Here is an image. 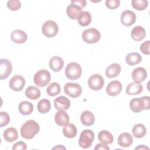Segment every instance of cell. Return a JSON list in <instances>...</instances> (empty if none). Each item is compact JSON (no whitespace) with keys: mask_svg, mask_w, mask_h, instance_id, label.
<instances>
[{"mask_svg":"<svg viewBox=\"0 0 150 150\" xmlns=\"http://www.w3.org/2000/svg\"><path fill=\"white\" fill-rule=\"evenodd\" d=\"M98 138L100 142L104 145L111 144L114 141V137L107 130L101 131L98 133Z\"/></svg>","mask_w":150,"mask_h":150,"instance_id":"484cf974","label":"cell"},{"mask_svg":"<svg viewBox=\"0 0 150 150\" xmlns=\"http://www.w3.org/2000/svg\"><path fill=\"white\" fill-rule=\"evenodd\" d=\"M77 21L81 26H87L91 22V15L87 11L81 12L77 17Z\"/></svg>","mask_w":150,"mask_h":150,"instance_id":"83f0119b","label":"cell"},{"mask_svg":"<svg viewBox=\"0 0 150 150\" xmlns=\"http://www.w3.org/2000/svg\"><path fill=\"white\" fill-rule=\"evenodd\" d=\"M77 130L76 127L72 123L68 124L63 128V133L64 135L69 138H73L77 135Z\"/></svg>","mask_w":150,"mask_h":150,"instance_id":"1f68e13d","label":"cell"},{"mask_svg":"<svg viewBox=\"0 0 150 150\" xmlns=\"http://www.w3.org/2000/svg\"><path fill=\"white\" fill-rule=\"evenodd\" d=\"M25 96L30 100H36L40 97V91L38 87L29 86L26 89Z\"/></svg>","mask_w":150,"mask_h":150,"instance_id":"4dcf8cb0","label":"cell"},{"mask_svg":"<svg viewBox=\"0 0 150 150\" xmlns=\"http://www.w3.org/2000/svg\"><path fill=\"white\" fill-rule=\"evenodd\" d=\"M10 121L9 114L6 112L1 111L0 112V127L6 125Z\"/></svg>","mask_w":150,"mask_h":150,"instance_id":"8d00e7d4","label":"cell"},{"mask_svg":"<svg viewBox=\"0 0 150 150\" xmlns=\"http://www.w3.org/2000/svg\"><path fill=\"white\" fill-rule=\"evenodd\" d=\"M38 111L41 114L48 112L51 108L50 101L47 99H42L40 100L37 105Z\"/></svg>","mask_w":150,"mask_h":150,"instance_id":"d6a6232c","label":"cell"},{"mask_svg":"<svg viewBox=\"0 0 150 150\" xmlns=\"http://www.w3.org/2000/svg\"><path fill=\"white\" fill-rule=\"evenodd\" d=\"M94 149H103V150H109L110 148L107 146L106 145L103 144H98L96 145V147L94 148Z\"/></svg>","mask_w":150,"mask_h":150,"instance_id":"b9f144b4","label":"cell"},{"mask_svg":"<svg viewBox=\"0 0 150 150\" xmlns=\"http://www.w3.org/2000/svg\"><path fill=\"white\" fill-rule=\"evenodd\" d=\"M120 19L123 25L125 26H129L135 22L137 17L135 13L133 11L125 10L121 13Z\"/></svg>","mask_w":150,"mask_h":150,"instance_id":"7c38bea8","label":"cell"},{"mask_svg":"<svg viewBox=\"0 0 150 150\" xmlns=\"http://www.w3.org/2000/svg\"><path fill=\"white\" fill-rule=\"evenodd\" d=\"M28 39L27 34L22 30L16 29L11 32V39L15 43L22 44L25 43Z\"/></svg>","mask_w":150,"mask_h":150,"instance_id":"5bb4252c","label":"cell"},{"mask_svg":"<svg viewBox=\"0 0 150 150\" xmlns=\"http://www.w3.org/2000/svg\"><path fill=\"white\" fill-rule=\"evenodd\" d=\"M80 121L84 125L91 126L94 123L95 117L92 112L86 110L81 114Z\"/></svg>","mask_w":150,"mask_h":150,"instance_id":"7402d4cb","label":"cell"},{"mask_svg":"<svg viewBox=\"0 0 150 150\" xmlns=\"http://www.w3.org/2000/svg\"><path fill=\"white\" fill-rule=\"evenodd\" d=\"M40 130L39 125L34 120H29L24 123L21 128V135L27 139L33 138Z\"/></svg>","mask_w":150,"mask_h":150,"instance_id":"6da1fadb","label":"cell"},{"mask_svg":"<svg viewBox=\"0 0 150 150\" xmlns=\"http://www.w3.org/2000/svg\"><path fill=\"white\" fill-rule=\"evenodd\" d=\"M71 4H74L80 6L81 8H84L86 5V1L84 0H73L71 1Z\"/></svg>","mask_w":150,"mask_h":150,"instance_id":"60d3db41","label":"cell"},{"mask_svg":"<svg viewBox=\"0 0 150 150\" xmlns=\"http://www.w3.org/2000/svg\"><path fill=\"white\" fill-rule=\"evenodd\" d=\"M131 35L134 40L139 42L145 38L146 31L142 26H137L132 29Z\"/></svg>","mask_w":150,"mask_h":150,"instance_id":"44dd1931","label":"cell"},{"mask_svg":"<svg viewBox=\"0 0 150 150\" xmlns=\"http://www.w3.org/2000/svg\"><path fill=\"white\" fill-rule=\"evenodd\" d=\"M101 38L100 32L94 28L87 29L83 31L82 33V39L87 43L93 44L99 41Z\"/></svg>","mask_w":150,"mask_h":150,"instance_id":"8992f818","label":"cell"},{"mask_svg":"<svg viewBox=\"0 0 150 150\" xmlns=\"http://www.w3.org/2000/svg\"><path fill=\"white\" fill-rule=\"evenodd\" d=\"M64 91L71 98L79 97L82 93V88L78 83H67L64 86Z\"/></svg>","mask_w":150,"mask_h":150,"instance_id":"ba28073f","label":"cell"},{"mask_svg":"<svg viewBox=\"0 0 150 150\" xmlns=\"http://www.w3.org/2000/svg\"><path fill=\"white\" fill-rule=\"evenodd\" d=\"M27 148V145L25 142L22 141H19L16 142L12 146V149H21L26 150Z\"/></svg>","mask_w":150,"mask_h":150,"instance_id":"ab89813d","label":"cell"},{"mask_svg":"<svg viewBox=\"0 0 150 150\" xmlns=\"http://www.w3.org/2000/svg\"><path fill=\"white\" fill-rule=\"evenodd\" d=\"M54 105L57 110H67L70 107V101L64 96H60L54 99Z\"/></svg>","mask_w":150,"mask_h":150,"instance_id":"2e32d148","label":"cell"},{"mask_svg":"<svg viewBox=\"0 0 150 150\" xmlns=\"http://www.w3.org/2000/svg\"><path fill=\"white\" fill-rule=\"evenodd\" d=\"M142 60L141 56L136 52L128 54L125 57V62L129 66H134L139 63Z\"/></svg>","mask_w":150,"mask_h":150,"instance_id":"f1b7e54d","label":"cell"},{"mask_svg":"<svg viewBox=\"0 0 150 150\" xmlns=\"http://www.w3.org/2000/svg\"><path fill=\"white\" fill-rule=\"evenodd\" d=\"M149 149V148L147 147V146H145V145H139L138 146H137V148H135V150L136 149Z\"/></svg>","mask_w":150,"mask_h":150,"instance_id":"7bdbcfd3","label":"cell"},{"mask_svg":"<svg viewBox=\"0 0 150 150\" xmlns=\"http://www.w3.org/2000/svg\"><path fill=\"white\" fill-rule=\"evenodd\" d=\"M47 94L52 97L59 94L60 92V84L56 82L52 83L46 88Z\"/></svg>","mask_w":150,"mask_h":150,"instance_id":"836d02e7","label":"cell"},{"mask_svg":"<svg viewBox=\"0 0 150 150\" xmlns=\"http://www.w3.org/2000/svg\"><path fill=\"white\" fill-rule=\"evenodd\" d=\"M120 5V0H107L105 1V6L110 9H115Z\"/></svg>","mask_w":150,"mask_h":150,"instance_id":"74e56055","label":"cell"},{"mask_svg":"<svg viewBox=\"0 0 150 150\" xmlns=\"http://www.w3.org/2000/svg\"><path fill=\"white\" fill-rule=\"evenodd\" d=\"M54 121L58 125L64 127L69 122V116L66 111L58 110L54 115Z\"/></svg>","mask_w":150,"mask_h":150,"instance_id":"e0dca14e","label":"cell"},{"mask_svg":"<svg viewBox=\"0 0 150 150\" xmlns=\"http://www.w3.org/2000/svg\"><path fill=\"white\" fill-rule=\"evenodd\" d=\"M62 148H63V149H66V148L64 147V146H61V147H60V145H59L57 146H55V147L53 148V149H62Z\"/></svg>","mask_w":150,"mask_h":150,"instance_id":"ee69618b","label":"cell"},{"mask_svg":"<svg viewBox=\"0 0 150 150\" xmlns=\"http://www.w3.org/2000/svg\"><path fill=\"white\" fill-rule=\"evenodd\" d=\"M149 45H150V41L147 40L145 42L142 43L140 46V50L142 53L145 54L149 55L150 54L149 52Z\"/></svg>","mask_w":150,"mask_h":150,"instance_id":"f35d334b","label":"cell"},{"mask_svg":"<svg viewBox=\"0 0 150 150\" xmlns=\"http://www.w3.org/2000/svg\"><path fill=\"white\" fill-rule=\"evenodd\" d=\"M65 75L67 79L75 80L79 79L82 73L81 66L76 62L69 63L65 69Z\"/></svg>","mask_w":150,"mask_h":150,"instance_id":"3957f363","label":"cell"},{"mask_svg":"<svg viewBox=\"0 0 150 150\" xmlns=\"http://www.w3.org/2000/svg\"><path fill=\"white\" fill-rule=\"evenodd\" d=\"M3 136L6 141L8 142H12L16 141L18 138V131L15 128L9 127L4 131Z\"/></svg>","mask_w":150,"mask_h":150,"instance_id":"cb8c5ba5","label":"cell"},{"mask_svg":"<svg viewBox=\"0 0 150 150\" xmlns=\"http://www.w3.org/2000/svg\"><path fill=\"white\" fill-rule=\"evenodd\" d=\"M143 90L142 85L140 83L132 82L130 83L126 88V93L128 95L134 96L140 94Z\"/></svg>","mask_w":150,"mask_h":150,"instance_id":"d4e9b609","label":"cell"},{"mask_svg":"<svg viewBox=\"0 0 150 150\" xmlns=\"http://www.w3.org/2000/svg\"><path fill=\"white\" fill-rule=\"evenodd\" d=\"M7 7L11 11H18L21 7V3L18 0H11L7 2Z\"/></svg>","mask_w":150,"mask_h":150,"instance_id":"d590c367","label":"cell"},{"mask_svg":"<svg viewBox=\"0 0 150 150\" xmlns=\"http://www.w3.org/2000/svg\"><path fill=\"white\" fill-rule=\"evenodd\" d=\"M42 31L43 34L47 38H53L57 34L59 27L54 21L49 20L43 23Z\"/></svg>","mask_w":150,"mask_h":150,"instance_id":"52a82bcc","label":"cell"},{"mask_svg":"<svg viewBox=\"0 0 150 150\" xmlns=\"http://www.w3.org/2000/svg\"><path fill=\"white\" fill-rule=\"evenodd\" d=\"M132 133L135 138H141L145 135L146 129L142 124H137L132 128Z\"/></svg>","mask_w":150,"mask_h":150,"instance_id":"f546056e","label":"cell"},{"mask_svg":"<svg viewBox=\"0 0 150 150\" xmlns=\"http://www.w3.org/2000/svg\"><path fill=\"white\" fill-rule=\"evenodd\" d=\"M49 64L52 70L55 72H58L63 69L64 66V61L61 57L54 56L50 58Z\"/></svg>","mask_w":150,"mask_h":150,"instance_id":"ac0fdd59","label":"cell"},{"mask_svg":"<svg viewBox=\"0 0 150 150\" xmlns=\"http://www.w3.org/2000/svg\"><path fill=\"white\" fill-rule=\"evenodd\" d=\"M121 66L116 63L111 64L105 70V75L108 78H114L121 72Z\"/></svg>","mask_w":150,"mask_h":150,"instance_id":"603a6c76","label":"cell"},{"mask_svg":"<svg viewBox=\"0 0 150 150\" xmlns=\"http://www.w3.org/2000/svg\"><path fill=\"white\" fill-rule=\"evenodd\" d=\"M25 85V80L21 75H15L13 76L9 82V86L11 90L15 91H21Z\"/></svg>","mask_w":150,"mask_h":150,"instance_id":"30bf717a","label":"cell"},{"mask_svg":"<svg viewBox=\"0 0 150 150\" xmlns=\"http://www.w3.org/2000/svg\"><path fill=\"white\" fill-rule=\"evenodd\" d=\"M131 4L136 10L143 11L148 7V2L146 0H133L131 1Z\"/></svg>","mask_w":150,"mask_h":150,"instance_id":"e575fe53","label":"cell"},{"mask_svg":"<svg viewBox=\"0 0 150 150\" xmlns=\"http://www.w3.org/2000/svg\"><path fill=\"white\" fill-rule=\"evenodd\" d=\"M50 79L51 76L49 71L45 69H42L35 74L33 82L37 86L43 87L49 83Z\"/></svg>","mask_w":150,"mask_h":150,"instance_id":"277c9868","label":"cell"},{"mask_svg":"<svg viewBox=\"0 0 150 150\" xmlns=\"http://www.w3.org/2000/svg\"><path fill=\"white\" fill-rule=\"evenodd\" d=\"M12 70V65L11 62L6 59H1L0 60V79H6L11 73Z\"/></svg>","mask_w":150,"mask_h":150,"instance_id":"8fae6325","label":"cell"},{"mask_svg":"<svg viewBox=\"0 0 150 150\" xmlns=\"http://www.w3.org/2000/svg\"><path fill=\"white\" fill-rule=\"evenodd\" d=\"M18 110L21 114L23 115H28L32 112L33 110V105L29 101H23L19 103Z\"/></svg>","mask_w":150,"mask_h":150,"instance_id":"4316f807","label":"cell"},{"mask_svg":"<svg viewBox=\"0 0 150 150\" xmlns=\"http://www.w3.org/2000/svg\"><path fill=\"white\" fill-rule=\"evenodd\" d=\"M150 97L144 96L141 98H134L129 102V107L134 112H139L143 110H148L150 108Z\"/></svg>","mask_w":150,"mask_h":150,"instance_id":"7a4b0ae2","label":"cell"},{"mask_svg":"<svg viewBox=\"0 0 150 150\" xmlns=\"http://www.w3.org/2000/svg\"><path fill=\"white\" fill-rule=\"evenodd\" d=\"M133 142V138L128 132L121 134L118 138V144L120 146L124 148L129 147Z\"/></svg>","mask_w":150,"mask_h":150,"instance_id":"d6986e66","label":"cell"},{"mask_svg":"<svg viewBox=\"0 0 150 150\" xmlns=\"http://www.w3.org/2000/svg\"><path fill=\"white\" fill-rule=\"evenodd\" d=\"M94 139V132L91 129H84L80 134L79 139V144L82 148H88L91 146Z\"/></svg>","mask_w":150,"mask_h":150,"instance_id":"5b68a950","label":"cell"},{"mask_svg":"<svg viewBox=\"0 0 150 150\" xmlns=\"http://www.w3.org/2000/svg\"><path fill=\"white\" fill-rule=\"evenodd\" d=\"M122 88V84L118 80H113L108 83L106 88V92L110 96H115L120 93Z\"/></svg>","mask_w":150,"mask_h":150,"instance_id":"4fadbf2b","label":"cell"},{"mask_svg":"<svg viewBox=\"0 0 150 150\" xmlns=\"http://www.w3.org/2000/svg\"><path fill=\"white\" fill-rule=\"evenodd\" d=\"M104 84V80L103 77L98 74H94L90 77L88 80V85L89 87L95 91L101 90Z\"/></svg>","mask_w":150,"mask_h":150,"instance_id":"9c48e42d","label":"cell"},{"mask_svg":"<svg viewBox=\"0 0 150 150\" xmlns=\"http://www.w3.org/2000/svg\"><path fill=\"white\" fill-rule=\"evenodd\" d=\"M81 12L82 8L80 6L74 4H71L66 9L67 15L71 19H77Z\"/></svg>","mask_w":150,"mask_h":150,"instance_id":"ffe728a7","label":"cell"},{"mask_svg":"<svg viewBox=\"0 0 150 150\" xmlns=\"http://www.w3.org/2000/svg\"><path fill=\"white\" fill-rule=\"evenodd\" d=\"M147 77V72L145 69L142 67H138L132 72V78L134 82L141 83L144 81Z\"/></svg>","mask_w":150,"mask_h":150,"instance_id":"9a60e30c","label":"cell"}]
</instances>
